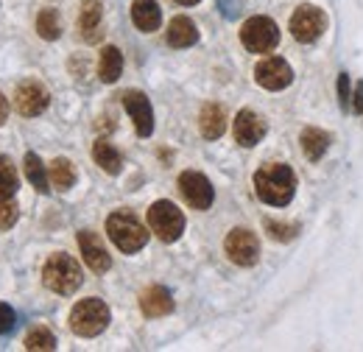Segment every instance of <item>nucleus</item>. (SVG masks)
I'll list each match as a JSON object with an SVG mask.
<instances>
[{
	"mask_svg": "<svg viewBox=\"0 0 363 352\" xmlns=\"http://www.w3.org/2000/svg\"><path fill=\"white\" fill-rule=\"evenodd\" d=\"M266 229L274 241H294L296 238V224H279V221H266Z\"/></svg>",
	"mask_w": 363,
	"mask_h": 352,
	"instance_id": "nucleus-29",
	"label": "nucleus"
},
{
	"mask_svg": "<svg viewBox=\"0 0 363 352\" xmlns=\"http://www.w3.org/2000/svg\"><path fill=\"white\" fill-rule=\"evenodd\" d=\"M240 43L252 53H272L279 43V28L272 17H263V14L249 17L240 28Z\"/></svg>",
	"mask_w": 363,
	"mask_h": 352,
	"instance_id": "nucleus-6",
	"label": "nucleus"
},
{
	"mask_svg": "<svg viewBox=\"0 0 363 352\" xmlns=\"http://www.w3.org/2000/svg\"><path fill=\"white\" fill-rule=\"evenodd\" d=\"M132 23H135L143 34L157 31L160 23H162L160 3H157V0H135V3H132Z\"/></svg>",
	"mask_w": 363,
	"mask_h": 352,
	"instance_id": "nucleus-16",
	"label": "nucleus"
},
{
	"mask_svg": "<svg viewBox=\"0 0 363 352\" xmlns=\"http://www.w3.org/2000/svg\"><path fill=\"white\" fill-rule=\"evenodd\" d=\"M92 160H95L109 176H118L123 171V157H121V151H118L106 137H98V140L92 143Z\"/></svg>",
	"mask_w": 363,
	"mask_h": 352,
	"instance_id": "nucleus-19",
	"label": "nucleus"
},
{
	"mask_svg": "<svg viewBox=\"0 0 363 352\" xmlns=\"http://www.w3.org/2000/svg\"><path fill=\"white\" fill-rule=\"evenodd\" d=\"M168 45L171 48H190V45L199 43V28H196V23L190 20V17H174L171 23H168Z\"/></svg>",
	"mask_w": 363,
	"mask_h": 352,
	"instance_id": "nucleus-21",
	"label": "nucleus"
},
{
	"mask_svg": "<svg viewBox=\"0 0 363 352\" xmlns=\"http://www.w3.org/2000/svg\"><path fill=\"white\" fill-rule=\"evenodd\" d=\"M106 235L123 255H135L148 243V229L129 210H118L106 219Z\"/></svg>",
	"mask_w": 363,
	"mask_h": 352,
	"instance_id": "nucleus-3",
	"label": "nucleus"
},
{
	"mask_svg": "<svg viewBox=\"0 0 363 352\" xmlns=\"http://www.w3.org/2000/svg\"><path fill=\"white\" fill-rule=\"evenodd\" d=\"M121 101H123V106H126V112L135 123V132L140 137H151V132H154V109H151L148 95L140 92V89H126L121 95Z\"/></svg>",
	"mask_w": 363,
	"mask_h": 352,
	"instance_id": "nucleus-11",
	"label": "nucleus"
},
{
	"mask_svg": "<svg viewBox=\"0 0 363 352\" xmlns=\"http://www.w3.org/2000/svg\"><path fill=\"white\" fill-rule=\"evenodd\" d=\"M338 104L344 112L352 109V92H350V73H341L338 76Z\"/></svg>",
	"mask_w": 363,
	"mask_h": 352,
	"instance_id": "nucleus-30",
	"label": "nucleus"
},
{
	"mask_svg": "<svg viewBox=\"0 0 363 352\" xmlns=\"http://www.w3.org/2000/svg\"><path fill=\"white\" fill-rule=\"evenodd\" d=\"M255 193L272 207H285L296 193V176L282 163H269L255 174Z\"/></svg>",
	"mask_w": 363,
	"mask_h": 352,
	"instance_id": "nucleus-1",
	"label": "nucleus"
},
{
	"mask_svg": "<svg viewBox=\"0 0 363 352\" xmlns=\"http://www.w3.org/2000/svg\"><path fill=\"white\" fill-rule=\"evenodd\" d=\"M224 252H227V258L235 265L249 268V265H255L260 260V241H257V235H255L252 229L238 226V229H232L227 235Z\"/></svg>",
	"mask_w": 363,
	"mask_h": 352,
	"instance_id": "nucleus-8",
	"label": "nucleus"
},
{
	"mask_svg": "<svg viewBox=\"0 0 363 352\" xmlns=\"http://www.w3.org/2000/svg\"><path fill=\"white\" fill-rule=\"evenodd\" d=\"M232 132H235V140L243 148H252V145H257L266 137V121L257 112H252V109H240L238 118H235Z\"/></svg>",
	"mask_w": 363,
	"mask_h": 352,
	"instance_id": "nucleus-13",
	"label": "nucleus"
},
{
	"mask_svg": "<svg viewBox=\"0 0 363 352\" xmlns=\"http://www.w3.org/2000/svg\"><path fill=\"white\" fill-rule=\"evenodd\" d=\"M255 82L263 89L277 92V89H285L294 82V70H291V65H288L285 59H279V56H266V59H260L257 67H255Z\"/></svg>",
	"mask_w": 363,
	"mask_h": 352,
	"instance_id": "nucleus-10",
	"label": "nucleus"
},
{
	"mask_svg": "<svg viewBox=\"0 0 363 352\" xmlns=\"http://www.w3.org/2000/svg\"><path fill=\"white\" fill-rule=\"evenodd\" d=\"M140 310L148 319H160V316H168L174 310V299L162 285H148L140 294Z\"/></svg>",
	"mask_w": 363,
	"mask_h": 352,
	"instance_id": "nucleus-15",
	"label": "nucleus"
},
{
	"mask_svg": "<svg viewBox=\"0 0 363 352\" xmlns=\"http://www.w3.org/2000/svg\"><path fill=\"white\" fill-rule=\"evenodd\" d=\"M48 104H50V92H48L40 82H23L17 92H14V106H17V112L20 115H26V118H37V115H43L48 109Z\"/></svg>",
	"mask_w": 363,
	"mask_h": 352,
	"instance_id": "nucleus-12",
	"label": "nucleus"
},
{
	"mask_svg": "<svg viewBox=\"0 0 363 352\" xmlns=\"http://www.w3.org/2000/svg\"><path fill=\"white\" fill-rule=\"evenodd\" d=\"M26 350L31 352H53L56 350V336L48 327H34L26 336Z\"/></svg>",
	"mask_w": 363,
	"mask_h": 352,
	"instance_id": "nucleus-27",
	"label": "nucleus"
},
{
	"mask_svg": "<svg viewBox=\"0 0 363 352\" xmlns=\"http://www.w3.org/2000/svg\"><path fill=\"white\" fill-rule=\"evenodd\" d=\"M14 321H17V316H14V310L9 308L6 302H0V336H6V333H11V330H14Z\"/></svg>",
	"mask_w": 363,
	"mask_h": 352,
	"instance_id": "nucleus-31",
	"label": "nucleus"
},
{
	"mask_svg": "<svg viewBox=\"0 0 363 352\" xmlns=\"http://www.w3.org/2000/svg\"><path fill=\"white\" fill-rule=\"evenodd\" d=\"M177 3H179V6H196L199 0H177Z\"/></svg>",
	"mask_w": 363,
	"mask_h": 352,
	"instance_id": "nucleus-34",
	"label": "nucleus"
},
{
	"mask_svg": "<svg viewBox=\"0 0 363 352\" xmlns=\"http://www.w3.org/2000/svg\"><path fill=\"white\" fill-rule=\"evenodd\" d=\"M109 319H112V313L106 308V302L90 297L70 310V330L82 339H95L109 327Z\"/></svg>",
	"mask_w": 363,
	"mask_h": 352,
	"instance_id": "nucleus-4",
	"label": "nucleus"
},
{
	"mask_svg": "<svg viewBox=\"0 0 363 352\" xmlns=\"http://www.w3.org/2000/svg\"><path fill=\"white\" fill-rule=\"evenodd\" d=\"M199 126H201V134L207 140H218L221 134L227 132V112L221 104H204L201 115H199Z\"/></svg>",
	"mask_w": 363,
	"mask_h": 352,
	"instance_id": "nucleus-20",
	"label": "nucleus"
},
{
	"mask_svg": "<svg viewBox=\"0 0 363 352\" xmlns=\"http://www.w3.org/2000/svg\"><path fill=\"white\" fill-rule=\"evenodd\" d=\"M330 140H333V137L324 132V129H316V126H305V129L299 132V145H302V154H305L311 163H318V160L327 154Z\"/></svg>",
	"mask_w": 363,
	"mask_h": 352,
	"instance_id": "nucleus-18",
	"label": "nucleus"
},
{
	"mask_svg": "<svg viewBox=\"0 0 363 352\" xmlns=\"http://www.w3.org/2000/svg\"><path fill=\"white\" fill-rule=\"evenodd\" d=\"M48 176H50V187L56 190H70L76 185V168L67 157H56L48 168Z\"/></svg>",
	"mask_w": 363,
	"mask_h": 352,
	"instance_id": "nucleus-23",
	"label": "nucleus"
},
{
	"mask_svg": "<svg viewBox=\"0 0 363 352\" xmlns=\"http://www.w3.org/2000/svg\"><path fill=\"white\" fill-rule=\"evenodd\" d=\"M101 17L104 9L98 0H82V14H79V31L87 43H98L101 40Z\"/></svg>",
	"mask_w": 363,
	"mask_h": 352,
	"instance_id": "nucleus-17",
	"label": "nucleus"
},
{
	"mask_svg": "<svg viewBox=\"0 0 363 352\" xmlns=\"http://www.w3.org/2000/svg\"><path fill=\"white\" fill-rule=\"evenodd\" d=\"M37 34L43 40H48V43H53V40L62 37V17H59L56 9H43L40 11V17H37Z\"/></svg>",
	"mask_w": 363,
	"mask_h": 352,
	"instance_id": "nucleus-25",
	"label": "nucleus"
},
{
	"mask_svg": "<svg viewBox=\"0 0 363 352\" xmlns=\"http://www.w3.org/2000/svg\"><path fill=\"white\" fill-rule=\"evenodd\" d=\"M43 282H45L48 291L53 294H62V297H70L82 288L84 277H82V265L76 263V258L65 255V252H56L50 255L43 265Z\"/></svg>",
	"mask_w": 363,
	"mask_h": 352,
	"instance_id": "nucleus-2",
	"label": "nucleus"
},
{
	"mask_svg": "<svg viewBox=\"0 0 363 352\" xmlns=\"http://www.w3.org/2000/svg\"><path fill=\"white\" fill-rule=\"evenodd\" d=\"M79 249H82L84 263L90 265L95 274H104V271H109V268H112V258H109L106 246L101 243V238H98L95 232H90V229L79 232Z\"/></svg>",
	"mask_w": 363,
	"mask_h": 352,
	"instance_id": "nucleus-14",
	"label": "nucleus"
},
{
	"mask_svg": "<svg viewBox=\"0 0 363 352\" xmlns=\"http://www.w3.org/2000/svg\"><path fill=\"white\" fill-rule=\"evenodd\" d=\"M148 226L162 243H174L184 232V216H182V210L174 202L160 199V202H154L148 207Z\"/></svg>",
	"mask_w": 363,
	"mask_h": 352,
	"instance_id": "nucleus-5",
	"label": "nucleus"
},
{
	"mask_svg": "<svg viewBox=\"0 0 363 352\" xmlns=\"http://www.w3.org/2000/svg\"><path fill=\"white\" fill-rule=\"evenodd\" d=\"M352 112L355 115H363V82L355 84V92H352Z\"/></svg>",
	"mask_w": 363,
	"mask_h": 352,
	"instance_id": "nucleus-32",
	"label": "nucleus"
},
{
	"mask_svg": "<svg viewBox=\"0 0 363 352\" xmlns=\"http://www.w3.org/2000/svg\"><path fill=\"white\" fill-rule=\"evenodd\" d=\"M121 73H123V53L115 45H106L98 59V79L104 84H115L121 79Z\"/></svg>",
	"mask_w": 363,
	"mask_h": 352,
	"instance_id": "nucleus-22",
	"label": "nucleus"
},
{
	"mask_svg": "<svg viewBox=\"0 0 363 352\" xmlns=\"http://www.w3.org/2000/svg\"><path fill=\"white\" fill-rule=\"evenodd\" d=\"M20 219V207L14 199H0V229H11Z\"/></svg>",
	"mask_w": 363,
	"mask_h": 352,
	"instance_id": "nucleus-28",
	"label": "nucleus"
},
{
	"mask_svg": "<svg viewBox=\"0 0 363 352\" xmlns=\"http://www.w3.org/2000/svg\"><path fill=\"white\" fill-rule=\"evenodd\" d=\"M327 31V14L318 9V6H299L294 14H291V34L294 40L302 45H311L316 43L318 37Z\"/></svg>",
	"mask_w": 363,
	"mask_h": 352,
	"instance_id": "nucleus-7",
	"label": "nucleus"
},
{
	"mask_svg": "<svg viewBox=\"0 0 363 352\" xmlns=\"http://www.w3.org/2000/svg\"><path fill=\"white\" fill-rule=\"evenodd\" d=\"M179 190L184 196V202L193 207V210H210L213 207V199H216V190L210 185V179L199 171H184L179 176Z\"/></svg>",
	"mask_w": 363,
	"mask_h": 352,
	"instance_id": "nucleus-9",
	"label": "nucleus"
},
{
	"mask_svg": "<svg viewBox=\"0 0 363 352\" xmlns=\"http://www.w3.org/2000/svg\"><path fill=\"white\" fill-rule=\"evenodd\" d=\"M20 187V176H17V168L11 165L9 157L0 154V199H14Z\"/></svg>",
	"mask_w": 363,
	"mask_h": 352,
	"instance_id": "nucleus-26",
	"label": "nucleus"
},
{
	"mask_svg": "<svg viewBox=\"0 0 363 352\" xmlns=\"http://www.w3.org/2000/svg\"><path fill=\"white\" fill-rule=\"evenodd\" d=\"M9 118V101H6V95L0 92V123Z\"/></svg>",
	"mask_w": 363,
	"mask_h": 352,
	"instance_id": "nucleus-33",
	"label": "nucleus"
},
{
	"mask_svg": "<svg viewBox=\"0 0 363 352\" xmlns=\"http://www.w3.org/2000/svg\"><path fill=\"white\" fill-rule=\"evenodd\" d=\"M23 165H26V176H28V182H31L40 193H50V176H48L43 160H40L34 151H28V154H26Z\"/></svg>",
	"mask_w": 363,
	"mask_h": 352,
	"instance_id": "nucleus-24",
	"label": "nucleus"
}]
</instances>
